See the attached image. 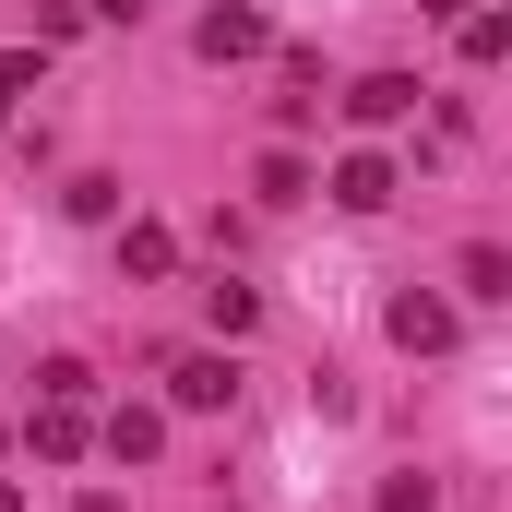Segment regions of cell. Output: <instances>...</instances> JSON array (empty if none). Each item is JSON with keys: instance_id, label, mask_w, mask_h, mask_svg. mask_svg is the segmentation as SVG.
Masks as SVG:
<instances>
[{"instance_id": "1", "label": "cell", "mask_w": 512, "mask_h": 512, "mask_svg": "<svg viewBox=\"0 0 512 512\" xmlns=\"http://www.w3.org/2000/svg\"><path fill=\"white\" fill-rule=\"evenodd\" d=\"M167 405H191V417H215V405H239V358H227V346H191V358L167 370Z\"/></svg>"}, {"instance_id": "2", "label": "cell", "mask_w": 512, "mask_h": 512, "mask_svg": "<svg viewBox=\"0 0 512 512\" xmlns=\"http://www.w3.org/2000/svg\"><path fill=\"white\" fill-rule=\"evenodd\" d=\"M24 441H36V465H84V453H96V417H84V393H48Z\"/></svg>"}, {"instance_id": "3", "label": "cell", "mask_w": 512, "mask_h": 512, "mask_svg": "<svg viewBox=\"0 0 512 512\" xmlns=\"http://www.w3.org/2000/svg\"><path fill=\"white\" fill-rule=\"evenodd\" d=\"M191 48H203V60H262V48H274V24H262V12H239V0H215V12L191 24Z\"/></svg>"}, {"instance_id": "4", "label": "cell", "mask_w": 512, "mask_h": 512, "mask_svg": "<svg viewBox=\"0 0 512 512\" xmlns=\"http://www.w3.org/2000/svg\"><path fill=\"white\" fill-rule=\"evenodd\" d=\"M393 346H405V358H441V346H453V298L405 286V298H393Z\"/></svg>"}, {"instance_id": "5", "label": "cell", "mask_w": 512, "mask_h": 512, "mask_svg": "<svg viewBox=\"0 0 512 512\" xmlns=\"http://www.w3.org/2000/svg\"><path fill=\"white\" fill-rule=\"evenodd\" d=\"M334 203H346V215H382V203H393V155H382V143H358V155L334 167Z\"/></svg>"}, {"instance_id": "6", "label": "cell", "mask_w": 512, "mask_h": 512, "mask_svg": "<svg viewBox=\"0 0 512 512\" xmlns=\"http://www.w3.org/2000/svg\"><path fill=\"white\" fill-rule=\"evenodd\" d=\"M96 453H108V465H155V453H167V417H155V405H120V417L96 429Z\"/></svg>"}, {"instance_id": "7", "label": "cell", "mask_w": 512, "mask_h": 512, "mask_svg": "<svg viewBox=\"0 0 512 512\" xmlns=\"http://www.w3.org/2000/svg\"><path fill=\"white\" fill-rule=\"evenodd\" d=\"M405 108H417V72H370V84H346V120H358V131H393Z\"/></svg>"}, {"instance_id": "8", "label": "cell", "mask_w": 512, "mask_h": 512, "mask_svg": "<svg viewBox=\"0 0 512 512\" xmlns=\"http://www.w3.org/2000/svg\"><path fill=\"white\" fill-rule=\"evenodd\" d=\"M203 322H215L227 346H239V334H262V286H239V274H215V286H203Z\"/></svg>"}, {"instance_id": "9", "label": "cell", "mask_w": 512, "mask_h": 512, "mask_svg": "<svg viewBox=\"0 0 512 512\" xmlns=\"http://www.w3.org/2000/svg\"><path fill=\"white\" fill-rule=\"evenodd\" d=\"M120 274L131 286H167V274H179V239H167V227H120Z\"/></svg>"}, {"instance_id": "10", "label": "cell", "mask_w": 512, "mask_h": 512, "mask_svg": "<svg viewBox=\"0 0 512 512\" xmlns=\"http://www.w3.org/2000/svg\"><path fill=\"white\" fill-rule=\"evenodd\" d=\"M251 191H262V203H310V155H298V143H274V155L251 167Z\"/></svg>"}, {"instance_id": "11", "label": "cell", "mask_w": 512, "mask_h": 512, "mask_svg": "<svg viewBox=\"0 0 512 512\" xmlns=\"http://www.w3.org/2000/svg\"><path fill=\"white\" fill-rule=\"evenodd\" d=\"M60 215H84V227H108V215H120V179H72V191H60Z\"/></svg>"}, {"instance_id": "12", "label": "cell", "mask_w": 512, "mask_h": 512, "mask_svg": "<svg viewBox=\"0 0 512 512\" xmlns=\"http://www.w3.org/2000/svg\"><path fill=\"white\" fill-rule=\"evenodd\" d=\"M453 24H465V60H477V72L512 48V24H501V12H453Z\"/></svg>"}, {"instance_id": "13", "label": "cell", "mask_w": 512, "mask_h": 512, "mask_svg": "<svg viewBox=\"0 0 512 512\" xmlns=\"http://www.w3.org/2000/svg\"><path fill=\"white\" fill-rule=\"evenodd\" d=\"M465 298H512V262L489 251V239H477V251H465Z\"/></svg>"}, {"instance_id": "14", "label": "cell", "mask_w": 512, "mask_h": 512, "mask_svg": "<svg viewBox=\"0 0 512 512\" xmlns=\"http://www.w3.org/2000/svg\"><path fill=\"white\" fill-rule=\"evenodd\" d=\"M429 501H441L429 477H382V512H429Z\"/></svg>"}, {"instance_id": "15", "label": "cell", "mask_w": 512, "mask_h": 512, "mask_svg": "<svg viewBox=\"0 0 512 512\" xmlns=\"http://www.w3.org/2000/svg\"><path fill=\"white\" fill-rule=\"evenodd\" d=\"M96 12H108V24H143V0H96Z\"/></svg>"}, {"instance_id": "16", "label": "cell", "mask_w": 512, "mask_h": 512, "mask_svg": "<svg viewBox=\"0 0 512 512\" xmlns=\"http://www.w3.org/2000/svg\"><path fill=\"white\" fill-rule=\"evenodd\" d=\"M417 12H441V24H453V12H477V0H417Z\"/></svg>"}, {"instance_id": "17", "label": "cell", "mask_w": 512, "mask_h": 512, "mask_svg": "<svg viewBox=\"0 0 512 512\" xmlns=\"http://www.w3.org/2000/svg\"><path fill=\"white\" fill-rule=\"evenodd\" d=\"M0 512H24V489H12V477H0Z\"/></svg>"}, {"instance_id": "18", "label": "cell", "mask_w": 512, "mask_h": 512, "mask_svg": "<svg viewBox=\"0 0 512 512\" xmlns=\"http://www.w3.org/2000/svg\"><path fill=\"white\" fill-rule=\"evenodd\" d=\"M0 120H12V72H0Z\"/></svg>"}]
</instances>
